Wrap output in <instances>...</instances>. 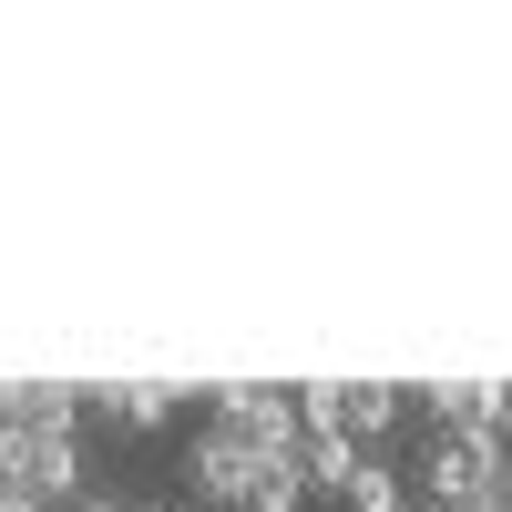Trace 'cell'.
Instances as JSON below:
<instances>
[{
	"label": "cell",
	"instance_id": "7c38bea8",
	"mask_svg": "<svg viewBox=\"0 0 512 512\" xmlns=\"http://www.w3.org/2000/svg\"><path fill=\"white\" fill-rule=\"evenodd\" d=\"M72 512H134V502H113V492H82V502H72Z\"/></svg>",
	"mask_w": 512,
	"mask_h": 512
},
{
	"label": "cell",
	"instance_id": "8992f818",
	"mask_svg": "<svg viewBox=\"0 0 512 512\" xmlns=\"http://www.w3.org/2000/svg\"><path fill=\"white\" fill-rule=\"evenodd\" d=\"M400 420H410V390H400V379H349V431H359V451H379Z\"/></svg>",
	"mask_w": 512,
	"mask_h": 512
},
{
	"label": "cell",
	"instance_id": "52a82bcc",
	"mask_svg": "<svg viewBox=\"0 0 512 512\" xmlns=\"http://www.w3.org/2000/svg\"><path fill=\"white\" fill-rule=\"evenodd\" d=\"M420 492H410V472L390 451H359V472H349V512H410Z\"/></svg>",
	"mask_w": 512,
	"mask_h": 512
},
{
	"label": "cell",
	"instance_id": "4fadbf2b",
	"mask_svg": "<svg viewBox=\"0 0 512 512\" xmlns=\"http://www.w3.org/2000/svg\"><path fill=\"white\" fill-rule=\"evenodd\" d=\"M0 512H41V502H31V492H0Z\"/></svg>",
	"mask_w": 512,
	"mask_h": 512
},
{
	"label": "cell",
	"instance_id": "30bf717a",
	"mask_svg": "<svg viewBox=\"0 0 512 512\" xmlns=\"http://www.w3.org/2000/svg\"><path fill=\"white\" fill-rule=\"evenodd\" d=\"M246 512H308V472H297V451H267V461H256Z\"/></svg>",
	"mask_w": 512,
	"mask_h": 512
},
{
	"label": "cell",
	"instance_id": "9a60e30c",
	"mask_svg": "<svg viewBox=\"0 0 512 512\" xmlns=\"http://www.w3.org/2000/svg\"><path fill=\"white\" fill-rule=\"evenodd\" d=\"M164 512H185V502H164Z\"/></svg>",
	"mask_w": 512,
	"mask_h": 512
},
{
	"label": "cell",
	"instance_id": "5bb4252c",
	"mask_svg": "<svg viewBox=\"0 0 512 512\" xmlns=\"http://www.w3.org/2000/svg\"><path fill=\"white\" fill-rule=\"evenodd\" d=\"M502 441H512V410H502Z\"/></svg>",
	"mask_w": 512,
	"mask_h": 512
},
{
	"label": "cell",
	"instance_id": "5b68a950",
	"mask_svg": "<svg viewBox=\"0 0 512 512\" xmlns=\"http://www.w3.org/2000/svg\"><path fill=\"white\" fill-rule=\"evenodd\" d=\"M420 410H431V431H502L512 390H502V379H431Z\"/></svg>",
	"mask_w": 512,
	"mask_h": 512
},
{
	"label": "cell",
	"instance_id": "6da1fadb",
	"mask_svg": "<svg viewBox=\"0 0 512 512\" xmlns=\"http://www.w3.org/2000/svg\"><path fill=\"white\" fill-rule=\"evenodd\" d=\"M502 461H512V441H502V431H431V451H420L410 492L461 512V502H482V492H492V472H502Z\"/></svg>",
	"mask_w": 512,
	"mask_h": 512
},
{
	"label": "cell",
	"instance_id": "8fae6325",
	"mask_svg": "<svg viewBox=\"0 0 512 512\" xmlns=\"http://www.w3.org/2000/svg\"><path fill=\"white\" fill-rule=\"evenodd\" d=\"M175 410H185V400L164 390V379H123V420H134V431H164Z\"/></svg>",
	"mask_w": 512,
	"mask_h": 512
},
{
	"label": "cell",
	"instance_id": "3957f363",
	"mask_svg": "<svg viewBox=\"0 0 512 512\" xmlns=\"http://www.w3.org/2000/svg\"><path fill=\"white\" fill-rule=\"evenodd\" d=\"M205 420L236 431L246 451H297V441H308V431H297V390H256V379H226V390L205 400Z\"/></svg>",
	"mask_w": 512,
	"mask_h": 512
},
{
	"label": "cell",
	"instance_id": "ba28073f",
	"mask_svg": "<svg viewBox=\"0 0 512 512\" xmlns=\"http://www.w3.org/2000/svg\"><path fill=\"white\" fill-rule=\"evenodd\" d=\"M297 431L308 441H359L349 431V379H308V390H297Z\"/></svg>",
	"mask_w": 512,
	"mask_h": 512
},
{
	"label": "cell",
	"instance_id": "9c48e42d",
	"mask_svg": "<svg viewBox=\"0 0 512 512\" xmlns=\"http://www.w3.org/2000/svg\"><path fill=\"white\" fill-rule=\"evenodd\" d=\"M297 472H308V502H349V472H359V441H297Z\"/></svg>",
	"mask_w": 512,
	"mask_h": 512
},
{
	"label": "cell",
	"instance_id": "7a4b0ae2",
	"mask_svg": "<svg viewBox=\"0 0 512 512\" xmlns=\"http://www.w3.org/2000/svg\"><path fill=\"white\" fill-rule=\"evenodd\" d=\"M0 492H31L41 512L82 502V441L72 431H0Z\"/></svg>",
	"mask_w": 512,
	"mask_h": 512
},
{
	"label": "cell",
	"instance_id": "277c9868",
	"mask_svg": "<svg viewBox=\"0 0 512 512\" xmlns=\"http://www.w3.org/2000/svg\"><path fill=\"white\" fill-rule=\"evenodd\" d=\"M256 461H267V451H246L236 431H216V420H205V431L185 441V482H195V502H216V512H226V502L256 492Z\"/></svg>",
	"mask_w": 512,
	"mask_h": 512
}]
</instances>
